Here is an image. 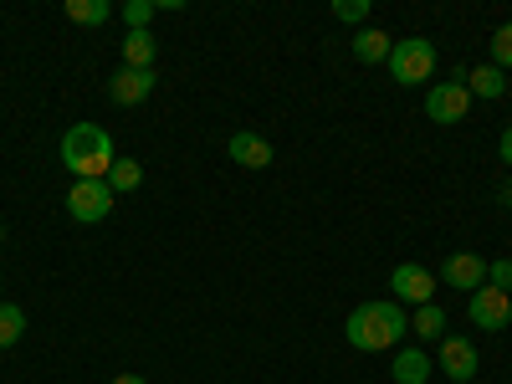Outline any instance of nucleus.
<instances>
[{
  "mask_svg": "<svg viewBox=\"0 0 512 384\" xmlns=\"http://www.w3.org/2000/svg\"><path fill=\"white\" fill-rule=\"evenodd\" d=\"M497 154H502V164H512V128L502 134V144H497Z\"/></svg>",
  "mask_w": 512,
  "mask_h": 384,
  "instance_id": "b1692460",
  "label": "nucleus"
},
{
  "mask_svg": "<svg viewBox=\"0 0 512 384\" xmlns=\"http://www.w3.org/2000/svg\"><path fill=\"white\" fill-rule=\"evenodd\" d=\"M472 384H477V379H472Z\"/></svg>",
  "mask_w": 512,
  "mask_h": 384,
  "instance_id": "c85d7f7f",
  "label": "nucleus"
},
{
  "mask_svg": "<svg viewBox=\"0 0 512 384\" xmlns=\"http://www.w3.org/2000/svg\"><path fill=\"white\" fill-rule=\"evenodd\" d=\"M21 333H26V313L16 303H0V349L21 344Z\"/></svg>",
  "mask_w": 512,
  "mask_h": 384,
  "instance_id": "6ab92c4d",
  "label": "nucleus"
},
{
  "mask_svg": "<svg viewBox=\"0 0 512 384\" xmlns=\"http://www.w3.org/2000/svg\"><path fill=\"white\" fill-rule=\"evenodd\" d=\"M154 52H159V41H154L149 31H128V36H123V67L154 72Z\"/></svg>",
  "mask_w": 512,
  "mask_h": 384,
  "instance_id": "f8f14e48",
  "label": "nucleus"
},
{
  "mask_svg": "<svg viewBox=\"0 0 512 384\" xmlns=\"http://www.w3.org/2000/svg\"><path fill=\"white\" fill-rule=\"evenodd\" d=\"M154 72H134V67H118L113 72V82H108V98L118 103V108H139V103H149L154 98Z\"/></svg>",
  "mask_w": 512,
  "mask_h": 384,
  "instance_id": "6e6552de",
  "label": "nucleus"
},
{
  "mask_svg": "<svg viewBox=\"0 0 512 384\" xmlns=\"http://www.w3.org/2000/svg\"><path fill=\"white\" fill-rule=\"evenodd\" d=\"M390 292H395V303L405 308H425V303H436V277L425 272L420 262H400L395 272H390Z\"/></svg>",
  "mask_w": 512,
  "mask_h": 384,
  "instance_id": "423d86ee",
  "label": "nucleus"
},
{
  "mask_svg": "<svg viewBox=\"0 0 512 384\" xmlns=\"http://www.w3.org/2000/svg\"><path fill=\"white\" fill-rule=\"evenodd\" d=\"M113 384H149V379H139V374H118Z\"/></svg>",
  "mask_w": 512,
  "mask_h": 384,
  "instance_id": "393cba45",
  "label": "nucleus"
},
{
  "mask_svg": "<svg viewBox=\"0 0 512 384\" xmlns=\"http://www.w3.org/2000/svg\"><path fill=\"white\" fill-rule=\"evenodd\" d=\"M502 200H507V205H512V185H507V190H502Z\"/></svg>",
  "mask_w": 512,
  "mask_h": 384,
  "instance_id": "a878e982",
  "label": "nucleus"
},
{
  "mask_svg": "<svg viewBox=\"0 0 512 384\" xmlns=\"http://www.w3.org/2000/svg\"><path fill=\"white\" fill-rule=\"evenodd\" d=\"M67 16L77 26H103L113 16V6H108V0H67Z\"/></svg>",
  "mask_w": 512,
  "mask_h": 384,
  "instance_id": "a211bd4d",
  "label": "nucleus"
},
{
  "mask_svg": "<svg viewBox=\"0 0 512 384\" xmlns=\"http://www.w3.org/2000/svg\"><path fill=\"white\" fill-rule=\"evenodd\" d=\"M441 282H446V287H466V292H477V287H487V262H482V256H472V251H456V256H446Z\"/></svg>",
  "mask_w": 512,
  "mask_h": 384,
  "instance_id": "9d476101",
  "label": "nucleus"
},
{
  "mask_svg": "<svg viewBox=\"0 0 512 384\" xmlns=\"http://www.w3.org/2000/svg\"><path fill=\"white\" fill-rule=\"evenodd\" d=\"M410 333V318L395 297H384V303H364L349 313L344 323V338L359 349V354H379V349H400V338Z\"/></svg>",
  "mask_w": 512,
  "mask_h": 384,
  "instance_id": "f257e3e1",
  "label": "nucleus"
},
{
  "mask_svg": "<svg viewBox=\"0 0 512 384\" xmlns=\"http://www.w3.org/2000/svg\"><path fill=\"white\" fill-rule=\"evenodd\" d=\"M118 149H113V134L98 123H72L62 134V164L72 169L77 180H108Z\"/></svg>",
  "mask_w": 512,
  "mask_h": 384,
  "instance_id": "f03ea898",
  "label": "nucleus"
},
{
  "mask_svg": "<svg viewBox=\"0 0 512 384\" xmlns=\"http://www.w3.org/2000/svg\"><path fill=\"white\" fill-rule=\"evenodd\" d=\"M466 313H472V323H477V328L502 333V328L512 323V297H507V292H497V287H477L472 297H466Z\"/></svg>",
  "mask_w": 512,
  "mask_h": 384,
  "instance_id": "0eeeda50",
  "label": "nucleus"
},
{
  "mask_svg": "<svg viewBox=\"0 0 512 384\" xmlns=\"http://www.w3.org/2000/svg\"><path fill=\"white\" fill-rule=\"evenodd\" d=\"M113 190H108V180H72V190H67V216L77 221V226H98V221H108L113 216Z\"/></svg>",
  "mask_w": 512,
  "mask_h": 384,
  "instance_id": "20e7f679",
  "label": "nucleus"
},
{
  "mask_svg": "<svg viewBox=\"0 0 512 384\" xmlns=\"http://www.w3.org/2000/svg\"><path fill=\"white\" fill-rule=\"evenodd\" d=\"M410 333H420V338H446V313H441L436 303L415 308V313H410Z\"/></svg>",
  "mask_w": 512,
  "mask_h": 384,
  "instance_id": "f3484780",
  "label": "nucleus"
},
{
  "mask_svg": "<svg viewBox=\"0 0 512 384\" xmlns=\"http://www.w3.org/2000/svg\"><path fill=\"white\" fill-rule=\"evenodd\" d=\"M466 93H472V98H502L507 82H502V72L487 62V67H472V72H466Z\"/></svg>",
  "mask_w": 512,
  "mask_h": 384,
  "instance_id": "dca6fc26",
  "label": "nucleus"
},
{
  "mask_svg": "<svg viewBox=\"0 0 512 384\" xmlns=\"http://www.w3.org/2000/svg\"><path fill=\"white\" fill-rule=\"evenodd\" d=\"M441 374L451 384H472L477 379V344H466V338H441Z\"/></svg>",
  "mask_w": 512,
  "mask_h": 384,
  "instance_id": "1a4fd4ad",
  "label": "nucleus"
},
{
  "mask_svg": "<svg viewBox=\"0 0 512 384\" xmlns=\"http://www.w3.org/2000/svg\"><path fill=\"white\" fill-rule=\"evenodd\" d=\"M487 287H497V292L512 287V256H497V262H487Z\"/></svg>",
  "mask_w": 512,
  "mask_h": 384,
  "instance_id": "4be33fe9",
  "label": "nucleus"
},
{
  "mask_svg": "<svg viewBox=\"0 0 512 384\" xmlns=\"http://www.w3.org/2000/svg\"><path fill=\"white\" fill-rule=\"evenodd\" d=\"M333 16L349 21V26H359V21L369 16V0H333Z\"/></svg>",
  "mask_w": 512,
  "mask_h": 384,
  "instance_id": "5701e85b",
  "label": "nucleus"
},
{
  "mask_svg": "<svg viewBox=\"0 0 512 384\" xmlns=\"http://www.w3.org/2000/svg\"><path fill=\"white\" fill-rule=\"evenodd\" d=\"M0 287H6V277H0Z\"/></svg>",
  "mask_w": 512,
  "mask_h": 384,
  "instance_id": "cd10ccee",
  "label": "nucleus"
},
{
  "mask_svg": "<svg viewBox=\"0 0 512 384\" xmlns=\"http://www.w3.org/2000/svg\"><path fill=\"white\" fill-rule=\"evenodd\" d=\"M425 113L431 123H461L472 113V93H466V72H456L451 82H436L431 93H425Z\"/></svg>",
  "mask_w": 512,
  "mask_h": 384,
  "instance_id": "39448f33",
  "label": "nucleus"
},
{
  "mask_svg": "<svg viewBox=\"0 0 512 384\" xmlns=\"http://www.w3.org/2000/svg\"><path fill=\"white\" fill-rule=\"evenodd\" d=\"M139 185H144V164L134 154H118L113 169H108V190L113 195H128V190H139Z\"/></svg>",
  "mask_w": 512,
  "mask_h": 384,
  "instance_id": "4468645a",
  "label": "nucleus"
},
{
  "mask_svg": "<svg viewBox=\"0 0 512 384\" xmlns=\"http://www.w3.org/2000/svg\"><path fill=\"white\" fill-rule=\"evenodd\" d=\"M390 374H395V384H425V379L436 374V364L425 359L420 349H400V354H395V369H390Z\"/></svg>",
  "mask_w": 512,
  "mask_h": 384,
  "instance_id": "ddd939ff",
  "label": "nucleus"
},
{
  "mask_svg": "<svg viewBox=\"0 0 512 384\" xmlns=\"http://www.w3.org/2000/svg\"><path fill=\"white\" fill-rule=\"evenodd\" d=\"M492 67H497V72H502V67H512V21L492 31Z\"/></svg>",
  "mask_w": 512,
  "mask_h": 384,
  "instance_id": "412c9836",
  "label": "nucleus"
},
{
  "mask_svg": "<svg viewBox=\"0 0 512 384\" xmlns=\"http://www.w3.org/2000/svg\"><path fill=\"white\" fill-rule=\"evenodd\" d=\"M390 77L400 82V88H420V82H431L436 72V41H425V36H405L395 41V52H390Z\"/></svg>",
  "mask_w": 512,
  "mask_h": 384,
  "instance_id": "7ed1b4c3",
  "label": "nucleus"
},
{
  "mask_svg": "<svg viewBox=\"0 0 512 384\" xmlns=\"http://www.w3.org/2000/svg\"><path fill=\"white\" fill-rule=\"evenodd\" d=\"M231 159L236 164H246V169H267L272 164V144L262 139V134H231Z\"/></svg>",
  "mask_w": 512,
  "mask_h": 384,
  "instance_id": "9b49d317",
  "label": "nucleus"
},
{
  "mask_svg": "<svg viewBox=\"0 0 512 384\" xmlns=\"http://www.w3.org/2000/svg\"><path fill=\"white\" fill-rule=\"evenodd\" d=\"M0 241H6V231H0Z\"/></svg>",
  "mask_w": 512,
  "mask_h": 384,
  "instance_id": "bb28decb",
  "label": "nucleus"
},
{
  "mask_svg": "<svg viewBox=\"0 0 512 384\" xmlns=\"http://www.w3.org/2000/svg\"><path fill=\"white\" fill-rule=\"evenodd\" d=\"M154 0H123V6H118V16H123V26L128 31H149V21H154Z\"/></svg>",
  "mask_w": 512,
  "mask_h": 384,
  "instance_id": "aec40b11",
  "label": "nucleus"
},
{
  "mask_svg": "<svg viewBox=\"0 0 512 384\" xmlns=\"http://www.w3.org/2000/svg\"><path fill=\"white\" fill-rule=\"evenodd\" d=\"M390 52H395V41L384 36V31H374V26H364V31L354 36V57L369 62V67H374V62H390Z\"/></svg>",
  "mask_w": 512,
  "mask_h": 384,
  "instance_id": "2eb2a0df",
  "label": "nucleus"
}]
</instances>
